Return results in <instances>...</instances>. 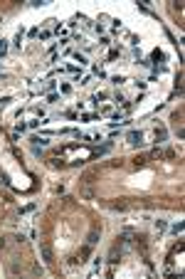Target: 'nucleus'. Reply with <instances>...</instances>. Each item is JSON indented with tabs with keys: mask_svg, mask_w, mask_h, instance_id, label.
Here are the masks:
<instances>
[{
	"mask_svg": "<svg viewBox=\"0 0 185 279\" xmlns=\"http://www.w3.org/2000/svg\"><path fill=\"white\" fill-rule=\"evenodd\" d=\"M99 242V235L96 232H89V244H96Z\"/></svg>",
	"mask_w": 185,
	"mask_h": 279,
	"instance_id": "nucleus-11",
	"label": "nucleus"
},
{
	"mask_svg": "<svg viewBox=\"0 0 185 279\" xmlns=\"http://www.w3.org/2000/svg\"><path fill=\"white\" fill-rule=\"evenodd\" d=\"M67 72H72V74H79V72H82V69H79L77 64H69V67H67Z\"/></svg>",
	"mask_w": 185,
	"mask_h": 279,
	"instance_id": "nucleus-15",
	"label": "nucleus"
},
{
	"mask_svg": "<svg viewBox=\"0 0 185 279\" xmlns=\"http://www.w3.org/2000/svg\"><path fill=\"white\" fill-rule=\"evenodd\" d=\"M59 92H62V94H69V92H72V84L62 82V84H59Z\"/></svg>",
	"mask_w": 185,
	"mask_h": 279,
	"instance_id": "nucleus-6",
	"label": "nucleus"
},
{
	"mask_svg": "<svg viewBox=\"0 0 185 279\" xmlns=\"http://www.w3.org/2000/svg\"><path fill=\"white\" fill-rule=\"evenodd\" d=\"M170 230H173V235H180V232H183V222H175Z\"/></svg>",
	"mask_w": 185,
	"mask_h": 279,
	"instance_id": "nucleus-9",
	"label": "nucleus"
},
{
	"mask_svg": "<svg viewBox=\"0 0 185 279\" xmlns=\"http://www.w3.org/2000/svg\"><path fill=\"white\" fill-rule=\"evenodd\" d=\"M163 230H165V222L158 220V222H155V232H163Z\"/></svg>",
	"mask_w": 185,
	"mask_h": 279,
	"instance_id": "nucleus-12",
	"label": "nucleus"
},
{
	"mask_svg": "<svg viewBox=\"0 0 185 279\" xmlns=\"http://www.w3.org/2000/svg\"><path fill=\"white\" fill-rule=\"evenodd\" d=\"M99 114H82V121H96Z\"/></svg>",
	"mask_w": 185,
	"mask_h": 279,
	"instance_id": "nucleus-7",
	"label": "nucleus"
},
{
	"mask_svg": "<svg viewBox=\"0 0 185 279\" xmlns=\"http://www.w3.org/2000/svg\"><path fill=\"white\" fill-rule=\"evenodd\" d=\"M5 52H7V42H5V40H0V57H2Z\"/></svg>",
	"mask_w": 185,
	"mask_h": 279,
	"instance_id": "nucleus-13",
	"label": "nucleus"
},
{
	"mask_svg": "<svg viewBox=\"0 0 185 279\" xmlns=\"http://www.w3.org/2000/svg\"><path fill=\"white\" fill-rule=\"evenodd\" d=\"M40 124H42V121H40V119H32V121H27V126H30V129H37V126H40Z\"/></svg>",
	"mask_w": 185,
	"mask_h": 279,
	"instance_id": "nucleus-14",
	"label": "nucleus"
},
{
	"mask_svg": "<svg viewBox=\"0 0 185 279\" xmlns=\"http://www.w3.org/2000/svg\"><path fill=\"white\" fill-rule=\"evenodd\" d=\"M12 45H15V47H20V45H22V27L17 30V35H15V40H12Z\"/></svg>",
	"mask_w": 185,
	"mask_h": 279,
	"instance_id": "nucleus-4",
	"label": "nucleus"
},
{
	"mask_svg": "<svg viewBox=\"0 0 185 279\" xmlns=\"http://www.w3.org/2000/svg\"><path fill=\"white\" fill-rule=\"evenodd\" d=\"M128 143L131 146H143V134L141 131H131L128 134Z\"/></svg>",
	"mask_w": 185,
	"mask_h": 279,
	"instance_id": "nucleus-1",
	"label": "nucleus"
},
{
	"mask_svg": "<svg viewBox=\"0 0 185 279\" xmlns=\"http://www.w3.org/2000/svg\"><path fill=\"white\" fill-rule=\"evenodd\" d=\"M94 74H96L99 79H106V72H104V69H99V67H94Z\"/></svg>",
	"mask_w": 185,
	"mask_h": 279,
	"instance_id": "nucleus-10",
	"label": "nucleus"
},
{
	"mask_svg": "<svg viewBox=\"0 0 185 279\" xmlns=\"http://www.w3.org/2000/svg\"><path fill=\"white\" fill-rule=\"evenodd\" d=\"M7 104H10V99H7V97H2V99H0V109H5Z\"/></svg>",
	"mask_w": 185,
	"mask_h": 279,
	"instance_id": "nucleus-17",
	"label": "nucleus"
},
{
	"mask_svg": "<svg viewBox=\"0 0 185 279\" xmlns=\"http://www.w3.org/2000/svg\"><path fill=\"white\" fill-rule=\"evenodd\" d=\"M111 82L119 87V84H126V77H121V74H116V77H111Z\"/></svg>",
	"mask_w": 185,
	"mask_h": 279,
	"instance_id": "nucleus-5",
	"label": "nucleus"
},
{
	"mask_svg": "<svg viewBox=\"0 0 185 279\" xmlns=\"http://www.w3.org/2000/svg\"><path fill=\"white\" fill-rule=\"evenodd\" d=\"M57 102H59V94H55V92H52V94L47 97V104H57Z\"/></svg>",
	"mask_w": 185,
	"mask_h": 279,
	"instance_id": "nucleus-8",
	"label": "nucleus"
},
{
	"mask_svg": "<svg viewBox=\"0 0 185 279\" xmlns=\"http://www.w3.org/2000/svg\"><path fill=\"white\" fill-rule=\"evenodd\" d=\"M25 129H27V124H22V121H17V134H22Z\"/></svg>",
	"mask_w": 185,
	"mask_h": 279,
	"instance_id": "nucleus-16",
	"label": "nucleus"
},
{
	"mask_svg": "<svg viewBox=\"0 0 185 279\" xmlns=\"http://www.w3.org/2000/svg\"><path fill=\"white\" fill-rule=\"evenodd\" d=\"M72 57H74V59L79 62V67H84V64H89V62H87V57H84V54H79V52H72Z\"/></svg>",
	"mask_w": 185,
	"mask_h": 279,
	"instance_id": "nucleus-3",
	"label": "nucleus"
},
{
	"mask_svg": "<svg viewBox=\"0 0 185 279\" xmlns=\"http://www.w3.org/2000/svg\"><path fill=\"white\" fill-rule=\"evenodd\" d=\"M104 99H109V94H106V92H96V94L92 97V104L99 106V102H104Z\"/></svg>",
	"mask_w": 185,
	"mask_h": 279,
	"instance_id": "nucleus-2",
	"label": "nucleus"
}]
</instances>
